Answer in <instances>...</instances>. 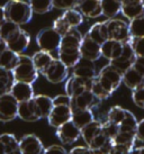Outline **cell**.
<instances>
[{
  "label": "cell",
  "instance_id": "1",
  "mask_svg": "<svg viewBox=\"0 0 144 154\" xmlns=\"http://www.w3.org/2000/svg\"><path fill=\"white\" fill-rule=\"evenodd\" d=\"M6 19L17 25H26L33 17L30 4L25 0H8L4 6Z\"/></svg>",
  "mask_w": 144,
  "mask_h": 154
},
{
  "label": "cell",
  "instance_id": "2",
  "mask_svg": "<svg viewBox=\"0 0 144 154\" xmlns=\"http://www.w3.org/2000/svg\"><path fill=\"white\" fill-rule=\"evenodd\" d=\"M13 74L15 81L27 82V83H34L38 78V71L35 68L32 56L19 54L18 62L13 70Z\"/></svg>",
  "mask_w": 144,
  "mask_h": 154
},
{
  "label": "cell",
  "instance_id": "3",
  "mask_svg": "<svg viewBox=\"0 0 144 154\" xmlns=\"http://www.w3.org/2000/svg\"><path fill=\"white\" fill-rule=\"evenodd\" d=\"M122 78L123 74L118 70H116L111 64H107L99 71V73H97L96 80L108 94H113L123 82Z\"/></svg>",
  "mask_w": 144,
  "mask_h": 154
},
{
  "label": "cell",
  "instance_id": "4",
  "mask_svg": "<svg viewBox=\"0 0 144 154\" xmlns=\"http://www.w3.org/2000/svg\"><path fill=\"white\" fill-rule=\"evenodd\" d=\"M61 38L62 36L53 27H46L39 30L36 35V44L41 48V51L52 53L59 50Z\"/></svg>",
  "mask_w": 144,
  "mask_h": 154
},
{
  "label": "cell",
  "instance_id": "5",
  "mask_svg": "<svg viewBox=\"0 0 144 154\" xmlns=\"http://www.w3.org/2000/svg\"><path fill=\"white\" fill-rule=\"evenodd\" d=\"M108 32V39H115L118 42H127L130 39L128 23L119 18H110L105 20Z\"/></svg>",
  "mask_w": 144,
  "mask_h": 154
},
{
  "label": "cell",
  "instance_id": "6",
  "mask_svg": "<svg viewBox=\"0 0 144 154\" xmlns=\"http://www.w3.org/2000/svg\"><path fill=\"white\" fill-rule=\"evenodd\" d=\"M18 105L10 92L0 96V122L7 123L18 117Z\"/></svg>",
  "mask_w": 144,
  "mask_h": 154
},
{
  "label": "cell",
  "instance_id": "7",
  "mask_svg": "<svg viewBox=\"0 0 144 154\" xmlns=\"http://www.w3.org/2000/svg\"><path fill=\"white\" fill-rule=\"evenodd\" d=\"M43 75L51 83H61L68 79L69 68L65 66L59 59H54L49 68L44 71Z\"/></svg>",
  "mask_w": 144,
  "mask_h": 154
},
{
  "label": "cell",
  "instance_id": "8",
  "mask_svg": "<svg viewBox=\"0 0 144 154\" xmlns=\"http://www.w3.org/2000/svg\"><path fill=\"white\" fill-rule=\"evenodd\" d=\"M135 59V53L133 51L131 44L128 43V41H127V42H124L123 52H122L121 56L113 61H109V64H111L116 70H118L119 72L123 74L125 71H127L128 69L133 66Z\"/></svg>",
  "mask_w": 144,
  "mask_h": 154
},
{
  "label": "cell",
  "instance_id": "9",
  "mask_svg": "<svg viewBox=\"0 0 144 154\" xmlns=\"http://www.w3.org/2000/svg\"><path fill=\"white\" fill-rule=\"evenodd\" d=\"M72 109L69 105H53L50 115L47 116V122L52 127L58 128L61 125L71 120Z\"/></svg>",
  "mask_w": 144,
  "mask_h": 154
},
{
  "label": "cell",
  "instance_id": "10",
  "mask_svg": "<svg viewBox=\"0 0 144 154\" xmlns=\"http://www.w3.org/2000/svg\"><path fill=\"white\" fill-rule=\"evenodd\" d=\"M56 136L61 143L72 144L78 141L81 136V129L72 120H69L56 128Z\"/></svg>",
  "mask_w": 144,
  "mask_h": 154
},
{
  "label": "cell",
  "instance_id": "11",
  "mask_svg": "<svg viewBox=\"0 0 144 154\" xmlns=\"http://www.w3.org/2000/svg\"><path fill=\"white\" fill-rule=\"evenodd\" d=\"M5 43L7 44V47L17 54H23L30 46V35L25 29L18 30L16 34H14L10 38H8Z\"/></svg>",
  "mask_w": 144,
  "mask_h": 154
},
{
  "label": "cell",
  "instance_id": "12",
  "mask_svg": "<svg viewBox=\"0 0 144 154\" xmlns=\"http://www.w3.org/2000/svg\"><path fill=\"white\" fill-rule=\"evenodd\" d=\"M72 75L83 80H92L97 77V69L92 61L81 57L79 62L72 68Z\"/></svg>",
  "mask_w": 144,
  "mask_h": 154
},
{
  "label": "cell",
  "instance_id": "13",
  "mask_svg": "<svg viewBox=\"0 0 144 154\" xmlns=\"http://www.w3.org/2000/svg\"><path fill=\"white\" fill-rule=\"evenodd\" d=\"M80 54L81 57H83V59L90 60L92 62L97 61L102 56L100 44H98L97 42L91 39L87 34L83 35L80 44Z\"/></svg>",
  "mask_w": 144,
  "mask_h": 154
},
{
  "label": "cell",
  "instance_id": "14",
  "mask_svg": "<svg viewBox=\"0 0 144 154\" xmlns=\"http://www.w3.org/2000/svg\"><path fill=\"white\" fill-rule=\"evenodd\" d=\"M18 142L23 154H43L44 152L42 141L34 134L24 135Z\"/></svg>",
  "mask_w": 144,
  "mask_h": 154
},
{
  "label": "cell",
  "instance_id": "15",
  "mask_svg": "<svg viewBox=\"0 0 144 154\" xmlns=\"http://www.w3.org/2000/svg\"><path fill=\"white\" fill-rule=\"evenodd\" d=\"M93 80V79H92ZM92 80H83L78 77L71 75L65 82V94H68L70 98H74L78 94H82L86 90H90Z\"/></svg>",
  "mask_w": 144,
  "mask_h": 154
},
{
  "label": "cell",
  "instance_id": "16",
  "mask_svg": "<svg viewBox=\"0 0 144 154\" xmlns=\"http://www.w3.org/2000/svg\"><path fill=\"white\" fill-rule=\"evenodd\" d=\"M99 103L100 100L90 90H86L74 98H71V109H92Z\"/></svg>",
  "mask_w": 144,
  "mask_h": 154
},
{
  "label": "cell",
  "instance_id": "17",
  "mask_svg": "<svg viewBox=\"0 0 144 154\" xmlns=\"http://www.w3.org/2000/svg\"><path fill=\"white\" fill-rule=\"evenodd\" d=\"M121 13L128 20L144 16V0H124Z\"/></svg>",
  "mask_w": 144,
  "mask_h": 154
},
{
  "label": "cell",
  "instance_id": "18",
  "mask_svg": "<svg viewBox=\"0 0 144 154\" xmlns=\"http://www.w3.org/2000/svg\"><path fill=\"white\" fill-rule=\"evenodd\" d=\"M32 103L34 106V109L36 111V115L39 119L47 118L50 115L52 108H53V99L45 94H36L32 98Z\"/></svg>",
  "mask_w": 144,
  "mask_h": 154
},
{
  "label": "cell",
  "instance_id": "19",
  "mask_svg": "<svg viewBox=\"0 0 144 154\" xmlns=\"http://www.w3.org/2000/svg\"><path fill=\"white\" fill-rule=\"evenodd\" d=\"M10 94L18 103H24V101H28L34 97V89L30 83L15 81L10 89Z\"/></svg>",
  "mask_w": 144,
  "mask_h": 154
},
{
  "label": "cell",
  "instance_id": "20",
  "mask_svg": "<svg viewBox=\"0 0 144 154\" xmlns=\"http://www.w3.org/2000/svg\"><path fill=\"white\" fill-rule=\"evenodd\" d=\"M77 7L81 15L87 18H98L102 15L100 0H79Z\"/></svg>",
  "mask_w": 144,
  "mask_h": 154
},
{
  "label": "cell",
  "instance_id": "21",
  "mask_svg": "<svg viewBox=\"0 0 144 154\" xmlns=\"http://www.w3.org/2000/svg\"><path fill=\"white\" fill-rule=\"evenodd\" d=\"M124 43L115 41V39H107L106 42L100 45V51H102V56L109 61H113L121 56L123 52Z\"/></svg>",
  "mask_w": 144,
  "mask_h": 154
},
{
  "label": "cell",
  "instance_id": "22",
  "mask_svg": "<svg viewBox=\"0 0 144 154\" xmlns=\"http://www.w3.org/2000/svg\"><path fill=\"white\" fill-rule=\"evenodd\" d=\"M83 35L77 28L70 29L62 36L59 48H71V50H80V44Z\"/></svg>",
  "mask_w": 144,
  "mask_h": 154
},
{
  "label": "cell",
  "instance_id": "23",
  "mask_svg": "<svg viewBox=\"0 0 144 154\" xmlns=\"http://www.w3.org/2000/svg\"><path fill=\"white\" fill-rule=\"evenodd\" d=\"M122 81H123V83L127 88H130L131 90H134L136 88H139V87L143 86L144 77L136 69L132 66V68H130L127 71H125L123 73Z\"/></svg>",
  "mask_w": 144,
  "mask_h": 154
},
{
  "label": "cell",
  "instance_id": "24",
  "mask_svg": "<svg viewBox=\"0 0 144 154\" xmlns=\"http://www.w3.org/2000/svg\"><path fill=\"white\" fill-rule=\"evenodd\" d=\"M58 59L65 66L72 69L81 59L80 50H71V48H59L58 50Z\"/></svg>",
  "mask_w": 144,
  "mask_h": 154
},
{
  "label": "cell",
  "instance_id": "25",
  "mask_svg": "<svg viewBox=\"0 0 144 154\" xmlns=\"http://www.w3.org/2000/svg\"><path fill=\"white\" fill-rule=\"evenodd\" d=\"M87 35L90 38L93 39L95 42L102 45L104 42H106L108 39V32H107V26L106 22H98L93 24L90 29L88 30Z\"/></svg>",
  "mask_w": 144,
  "mask_h": 154
},
{
  "label": "cell",
  "instance_id": "26",
  "mask_svg": "<svg viewBox=\"0 0 144 154\" xmlns=\"http://www.w3.org/2000/svg\"><path fill=\"white\" fill-rule=\"evenodd\" d=\"M71 120L81 129L86 125L95 120V117L91 109H73Z\"/></svg>",
  "mask_w": 144,
  "mask_h": 154
},
{
  "label": "cell",
  "instance_id": "27",
  "mask_svg": "<svg viewBox=\"0 0 144 154\" xmlns=\"http://www.w3.org/2000/svg\"><path fill=\"white\" fill-rule=\"evenodd\" d=\"M102 122L92 120L91 123H89L88 125H86L85 127L81 128V137H82V140L87 144V146L91 143V141H92L95 137L102 133Z\"/></svg>",
  "mask_w": 144,
  "mask_h": 154
},
{
  "label": "cell",
  "instance_id": "28",
  "mask_svg": "<svg viewBox=\"0 0 144 154\" xmlns=\"http://www.w3.org/2000/svg\"><path fill=\"white\" fill-rule=\"evenodd\" d=\"M32 60H33V63H34L35 68L38 71V73L43 74L44 71L49 68V65L52 63V61L54 60V57L49 52L38 51L32 56Z\"/></svg>",
  "mask_w": 144,
  "mask_h": 154
},
{
  "label": "cell",
  "instance_id": "29",
  "mask_svg": "<svg viewBox=\"0 0 144 154\" xmlns=\"http://www.w3.org/2000/svg\"><path fill=\"white\" fill-rule=\"evenodd\" d=\"M18 57H19V54L9 50L8 47H6L5 50L0 52V68L13 71L14 68L17 64Z\"/></svg>",
  "mask_w": 144,
  "mask_h": 154
},
{
  "label": "cell",
  "instance_id": "30",
  "mask_svg": "<svg viewBox=\"0 0 144 154\" xmlns=\"http://www.w3.org/2000/svg\"><path fill=\"white\" fill-rule=\"evenodd\" d=\"M102 15L108 19L115 18L122 9V1L121 0H100Z\"/></svg>",
  "mask_w": 144,
  "mask_h": 154
},
{
  "label": "cell",
  "instance_id": "31",
  "mask_svg": "<svg viewBox=\"0 0 144 154\" xmlns=\"http://www.w3.org/2000/svg\"><path fill=\"white\" fill-rule=\"evenodd\" d=\"M18 117L25 122H36L39 119L38 116L36 115L34 106L32 103V99L28 101L19 103V105H18Z\"/></svg>",
  "mask_w": 144,
  "mask_h": 154
},
{
  "label": "cell",
  "instance_id": "32",
  "mask_svg": "<svg viewBox=\"0 0 144 154\" xmlns=\"http://www.w3.org/2000/svg\"><path fill=\"white\" fill-rule=\"evenodd\" d=\"M15 82L13 71L0 68V96L10 92V89Z\"/></svg>",
  "mask_w": 144,
  "mask_h": 154
},
{
  "label": "cell",
  "instance_id": "33",
  "mask_svg": "<svg viewBox=\"0 0 144 154\" xmlns=\"http://www.w3.org/2000/svg\"><path fill=\"white\" fill-rule=\"evenodd\" d=\"M64 18V20L68 23V25L70 26V28H77L78 26H80L83 22V16L81 15L79 10H77L74 8L67 9L64 10L63 14L61 15Z\"/></svg>",
  "mask_w": 144,
  "mask_h": 154
},
{
  "label": "cell",
  "instance_id": "34",
  "mask_svg": "<svg viewBox=\"0 0 144 154\" xmlns=\"http://www.w3.org/2000/svg\"><path fill=\"white\" fill-rule=\"evenodd\" d=\"M20 28L21 27L19 25L6 19V20L0 25V35H1L2 41L6 42V41L8 38H10L14 34H16Z\"/></svg>",
  "mask_w": 144,
  "mask_h": 154
},
{
  "label": "cell",
  "instance_id": "35",
  "mask_svg": "<svg viewBox=\"0 0 144 154\" xmlns=\"http://www.w3.org/2000/svg\"><path fill=\"white\" fill-rule=\"evenodd\" d=\"M128 29L131 37H144V16L130 20Z\"/></svg>",
  "mask_w": 144,
  "mask_h": 154
},
{
  "label": "cell",
  "instance_id": "36",
  "mask_svg": "<svg viewBox=\"0 0 144 154\" xmlns=\"http://www.w3.org/2000/svg\"><path fill=\"white\" fill-rule=\"evenodd\" d=\"M111 142H113V144H122V145H128L134 147L136 142L135 133L119 131L118 134L111 140Z\"/></svg>",
  "mask_w": 144,
  "mask_h": 154
},
{
  "label": "cell",
  "instance_id": "37",
  "mask_svg": "<svg viewBox=\"0 0 144 154\" xmlns=\"http://www.w3.org/2000/svg\"><path fill=\"white\" fill-rule=\"evenodd\" d=\"M32 11L35 14H45L51 11L53 8L52 0H28Z\"/></svg>",
  "mask_w": 144,
  "mask_h": 154
},
{
  "label": "cell",
  "instance_id": "38",
  "mask_svg": "<svg viewBox=\"0 0 144 154\" xmlns=\"http://www.w3.org/2000/svg\"><path fill=\"white\" fill-rule=\"evenodd\" d=\"M136 126H137V120H136L135 116L132 114L130 110L126 111V115L124 117L123 122L119 124V131L122 132H133L135 133Z\"/></svg>",
  "mask_w": 144,
  "mask_h": 154
},
{
  "label": "cell",
  "instance_id": "39",
  "mask_svg": "<svg viewBox=\"0 0 144 154\" xmlns=\"http://www.w3.org/2000/svg\"><path fill=\"white\" fill-rule=\"evenodd\" d=\"M126 109L122 108L121 106H114L107 112V120H109V122L119 126V124L123 122L124 117L126 115Z\"/></svg>",
  "mask_w": 144,
  "mask_h": 154
},
{
  "label": "cell",
  "instance_id": "40",
  "mask_svg": "<svg viewBox=\"0 0 144 154\" xmlns=\"http://www.w3.org/2000/svg\"><path fill=\"white\" fill-rule=\"evenodd\" d=\"M0 141L4 143V145L7 149V153L11 152V151L16 150L19 147V142L17 141V138L13 134H9V133H5L0 135Z\"/></svg>",
  "mask_w": 144,
  "mask_h": 154
},
{
  "label": "cell",
  "instance_id": "41",
  "mask_svg": "<svg viewBox=\"0 0 144 154\" xmlns=\"http://www.w3.org/2000/svg\"><path fill=\"white\" fill-rule=\"evenodd\" d=\"M102 132L104 133L109 140H113V138L118 134L119 127H118V125L114 124V123H111V122L106 119V122L102 123Z\"/></svg>",
  "mask_w": 144,
  "mask_h": 154
},
{
  "label": "cell",
  "instance_id": "42",
  "mask_svg": "<svg viewBox=\"0 0 144 154\" xmlns=\"http://www.w3.org/2000/svg\"><path fill=\"white\" fill-rule=\"evenodd\" d=\"M90 91L92 92L96 97H97L100 101L102 100H105V99H108L111 96V94H109L108 92H107L106 90L104 89L100 85H99V82L96 80V78L92 80V83H91V88H90Z\"/></svg>",
  "mask_w": 144,
  "mask_h": 154
},
{
  "label": "cell",
  "instance_id": "43",
  "mask_svg": "<svg viewBox=\"0 0 144 154\" xmlns=\"http://www.w3.org/2000/svg\"><path fill=\"white\" fill-rule=\"evenodd\" d=\"M128 43L136 56H144V37H130Z\"/></svg>",
  "mask_w": 144,
  "mask_h": 154
},
{
  "label": "cell",
  "instance_id": "44",
  "mask_svg": "<svg viewBox=\"0 0 144 154\" xmlns=\"http://www.w3.org/2000/svg\"><path fill=\"white\" fill-rule=\"evenodd\" d=\"M79 0H52L53 8L60 9V10H67L77 7Z\"/></svg>",
  "mask_w": 144,
  "mask_h": 154
},
{
  "label": "cell",
  "instance_id": "45",
  "mask_svg": "<svg viewBox=\"0 0 144 154\" xmlns=\"http://www.w3.org/2000/svg\"><path fill=\"white\" fill-rule=\"evenodd\" d=\"M132 100L137 107L143 108L144 106V85L136 89L132 90Z\"/></svg>",
  "mask_w": 144,
  "mask_h": 154
},
{
  "label": "cell",
  "instance_id": "46",
  "mask_svg": "<svg viewBox=\"0 0 144 154\" xmlns=\"http://www.w3.org/2000/svg\"><path fill=\"white\" fill-rule=\"evenodd\" d=\"M134 147L128 145H122V144H113L108 154H130Z\"/></svg>",
  "mask_w": 144,
  "mask_h": 154
},
{
  "label": "cell",
  "instance_id": "47",
  "mask_svg": "<svg viewBox=\"0 0 144 154\" xmlns=\"http://www.w3.org/2000/svg\"><path fill=\"white\" fill-rule=\"evenodd\" d=\"M43 154H69V152L61 145H51L44 149Z\"/></svg>",
  "mask_w": 144,
  "mask_h": 154
},
{
  "label": "cell",
  "instance_id": "48",
  "mask_svg": "<svg viewBox=\"0 0 144 154\" xmlns=\"http://www.w3.org/2000/svg\"><path fill=\"white\" fill-rule=\"evenodd\" d=\"M53 99V105H69L71 106V98L68 94H58Z\"/></svg>",
  "mask_w": 144,
  "mask_h": 154
},
{
  "label": "cell",
  "instance_id": "49",
  "mask_svg": "<svg viewBox=\"0 0 144 154\" xmlns=\"http://www.w3.org/2000/svg\"><path fill=\"white\" fill-rule=\"evenodd\" d=\"M135 137L136 141L144 142V118L137 122V126H136L135 131Z\"/></svg>",
  "mask_w": 144,
  "mask_h": 154
},
{
  "label": "cell",
  "instance_id": "50",
  "mask_svg": "<svg viewBox=\"0 0 144 154\" xmlns=\"http://www.w3.org/2000/svg\"><path fill=\"white\" fill-rule=\"evenodd\" d=\"M133 68L136 69L144 77V56H136Z\"/></svg>",
  "mask_w": 144,
  "mask_h": 154
},
{
  "label": "cell",
  "instance_id": "51",
  "mask_svg": "<svg viewBox=\"0 0 144 154\" xmlns=\"http://www.w3.org/2000/svg\"><path fill=\"white\" fill-rule=\"evenodd\" d=\"M69 154H93V152L88 146H76L69 152Z\"/></svg>",
  "mask_w": 144,
  "mask_h": 154
},
{
  "label": "cell",
  "instance_id": "52",
  "mask_svg": "<svg viewBox=\"0 0 144 154\" xmlns=\"http://www.w3.org/2000/svg\"><path fill=\"white\" fill-rule=\"evenodd\" d=\"M130 154H144V146H142V147H136V149H133Z\"/></svg>",
  "mask_w": 144,
  "mask_h": 154
},
{
  "label": "cell",
  "instance_id": "53",
  "mask_svg": "<svg viewBox=\"0 0 144 154\" xmlns=\"http://www.w3.org/2000/svg\"><path fill=\"white\" fill-rule=\"evenodd\" d=\"M6 20V15H5V9L4 7L0 6V25Z\"/></svg>",
  "mask_w": 144,
  "mask_h": 154
},
{
  "label": "cell",
  "instance_id": "54",
  "mask_svg": "<svg viewBox=\"0 0 144 154\" xmlns=\"http://www.w3.org/2000/svg\"><path fill=\"white\" fill-rule=\"evenodd\" d=\"M0 154H7V149L1 141H0Z\"/></svg>",
  "mask_w": 144,
  "mask_h": 154
},
{
  "label": "cell",
  "instance_id": "55",
  "mask_svg": "<svg viewBox=\"0 0 144 154\" xmlns=\"http://www.w3.org/2000/svg\"><path fill=\"white\" fill-rule=\"evenodd\" d=\"M7 154H23V153H21L20 149L18 147V149H16V150L11 151V152H9V153H7Z\"/></svg>",
  "mask_w": 144,
  "mask_h": 154
},
{
  "label": "cell",
  "instance_id": "56",
  "mask_svg": "<svg viewBox=\"0 0 144 154\" xmlns=\"http://www.w3.org/2000/svg\"><path fill=\"white\" fill-rule=\"evenodd\" d=\"M1 41H2V38H1V35H0V42H1Z\"/></svg>",
  "mask_w": 144,
  "mask_h": 154
},
{
  "label": "cell",
  "instance_id": "57",
  "mask_svg": "<svg viewBox=\"0 0 144 154\" xmlns=\"http://www.w3.org/2000/svg\"><path fill=\"white\" fill-rule=\"evenodd\" d=\"M93 154H102V153H93Z\"/></svg>",
  "mask_w": 144,
  "mask_h": 154
},
{
  "label": "cell",
  "instance_id": "58",
  "mask_svg": "<svg viewBox=\"0 0 144 154\" xmlns=\"http://www.w3.org/2000/svg\"><path fill=\"white\" fill-rule=\"evenodd\" d=\"M25 1H28V0H25Z\"/></svg>",
  "mask_w": 144,
  "mask_h": 154
},
{
  "label": "cell",
  "instance_id": "59",
  "mask_svg": "<svg viewBox=\"0 0 144 154\" xmlns=\"http://www.w3.org/2000/svg\"><path fill=\"white\" fill-rule=\"evenodd\" d=\"M121 1H124V0H121Z\"/></svg>",
  "mask_w": 144,
  "mask_h": 154
}]
</instances>
